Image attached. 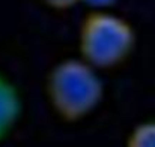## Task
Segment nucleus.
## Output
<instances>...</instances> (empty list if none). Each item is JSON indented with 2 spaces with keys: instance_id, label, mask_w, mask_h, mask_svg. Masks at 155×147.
Returning a JSON list of instances; mask_svg holds the SVG:
<instances>
[{
  "instance_id": "1",
  "label": "nucleus",
  "mask_w": 155,
  "mask_h": 147,
  "mask_svg": "<svg viewBox=\"0 0 155 147\" xmlns=\"http://www.w3.org/2000/svg\"><path fill=\"white\" fill-rule=\"evenodd\" d=\"M92 65L80 59H65L47 77V98L54 113L74 123L87 117L103 101L104 84Z\"/></svg>"
},
{
  "instance_id": "2",
  "label": "nucleus",
  "mask_w": 155,
  "mask_h": 147,
  "mask_svg": "<svg viewBox=\"0 0 155 147\" xmlns=\"http://www.w3.org/2000/svg\"><path fill=\"white\" fill-rule=\"evenodd\" d=\"M136 32L122 17L97 9L87 14L80 26L78 50L84 62L95 69H110L131 54Z\"/></svg>"
},
{
  "instance_id": "3",
  "label": "nucleus",
  "mask_w": 155,
  "mask_h": 147,
  "mask_svg": "<svg viewBox=\"0 0 155 147\" xmlns=\"http://www.w3.org/2000/svg\"><path fill=\"white\" fill-rule=\"evenodd\" d=\"M23 113V101L15 84L0 74V143L12 132Z\"/></svg>"
},
{
  "instance_id": "4",
  "label": "nucleus",
  "mask_w": 155,
  "mask_h": 147,
  "mask_svg": "<svg viewBox=\"0 0 155 147\" xmlns=\"http://www.w3.org/2000/svg\"><path fill=\"white\" fill-rule=\"evenodd\" d=\"M125 147H155V122L137 125L128 135Z\"/></svg>"
},
{
  "instance_id": "5",
  "label": "nucleus",
  "mask_w": 155,
  "mask_h": 147,
  "mask_svg": "<svg viewBox=\"0 0 155 147\" xmlns=\"http://www.w3.org/2000/svg\"><path fill=\"white\" fill-rule=\"evenodd\" d=\"M47 6H50L53 9L57 11H63V9H69L71 6H74L75 3L81 2V0H42Z\"/></svg>"
},
{
  "instance_id": "6",
  "label": "nucleus",
  "mask_w": 155,
  "mask_h": 147,
  "mask_svg": "<svg viewBox=\"0 0 155 147\" xmlns=\"http://www.w3.org/2000/svg\"><path fill=\"white\" fill-rule=\"evenodd\" d=\"M81 2L87 3L89 6H92V8H95V9H105V8L114 5L117 0H81Z\"/></svg>"
}]
</instances>
